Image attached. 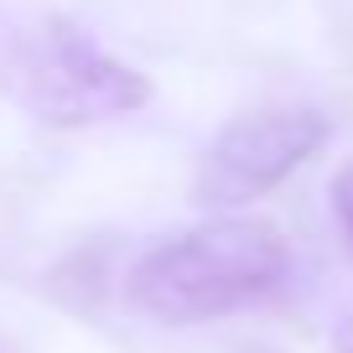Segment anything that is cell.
Wrapping results in <instances>:
<instances>
[{
  "instance_id": "cell-1",
  "label": "cell",
  "mask_w": 353,
  "mask_h": 353,
  "mask_svg": "<svg viewBox=\"0 0 353 353\" xmlns=\"http://www.w3.org/2000/svg\"><path fill=\"white\" fill-rule=\"evenodd\" d=\"M286 239L260 219H208L151 244L125 276V301L166 327L229 317L286 281Z\"/></svg>"
},
{
  "instance_id": "cell-2",
  "label": "cell",
  "mask_w": 353,
  "mask_h": 353,
  "mask_svg": "<svg viewBox=\"0 0 353 353\" xmlns=\"http://www.w3.org/2000/svg\"><path fill=\"white\" fill-rule=\"evenodd\" d=\"M0 94L32 120L73 130L135 114L151 99V83L68 16L0 0Z\"/></svg>"
},
{
  "instance_id": "cell-3",
  "label": "cell",
  "mask_w": 353,
  "mask_h": 353,
  "mask_svg": "<svg viewBox=\"0 0 353 353\" xmlns=\"http://www.w3.org/2000/svg\"><path fill=\"white\" fill-rule=\"evenodd\" d=\"M327 141V114L322 110H254L229 120L213 145L203 151L192 198L213 213H234L244 203L281 188L301 161L322 151Z\"/></svg>"
},
{
  "instance_id": "cell-4",
  "label": "cell",
  "mask_w": 353,
  "mask_h": 353,
  "mask_svg": "<svg viewBox=\"0 0 353 353\" xmlns=\"http://www.w3.org/2000/svg\"><path fill=\"white\" fill-rule=\"evenodd\" d=\"M332 213H338L343 239H348V250H353V161L332 176Z\"/></svg>"
},
{
  "instance_id": "cell-5",
  "label": "cell",
  "mask_w": 353,
  "mask_h": 353,
  "mask_svg": "<svg viewBox=\"0 0 353 353\" xmlns=\"http://www.w3.org/2000/svg\"><path fill=\"white\" fill-rule=\"evenodd\" d=\"M332 353H353V312L332 327Z\"/></svg>"
}]
</instances>
